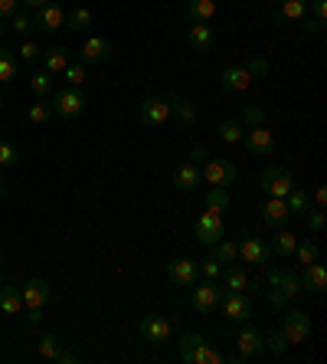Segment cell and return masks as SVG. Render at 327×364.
Returning <instances> with one entry per match:
<instances>
[{"label": "cell", "mask_w": 327, "mask_h": 364, "mask_svg": "<svg viewBox=\"0 0 327 364\" xmlns=\"http://www.w3.org/2000/svg\"><path fill=\"white\" fill-rule=\"evenodd\" d=\"M20 295H23V312H30V321L40 325V321H43V308H46V302H49L46 279H27L23 289H20Z\"/></svg>", "instance_id": "6da1fadb"}, {"label": "cell", "mask_w": 327, "mask_h": 364, "mask_svg": "<svg viewBox=\"0 0 327 364\" xmlns=\"http://www.w3.org/2000/svg\"><path fill=\"white\" fill-rule=\"evenodd\" d=\"M220 308H223L226 321H249L255 315V305L246 292H236V289H223L220 295Z\"/></svg>", "instance_id": "7a4b0ae2"}, {"label": "cell", "mask_w": 327, "mask_h": 364, "mask_svg": "<svg viewBox=\"0 0 327 364\" xmlns=\"http://www.w3.org/2000/svg\"><path fill=\"white\" fill-rule=\"evenodd\" d=\"M200 174H203V181L213 184V187H226L229 191V184H236V165L229 161V158H213L209 154L207 161H203V167H200Z\"/></svg>", "instance_id": "3957f363"}, {"label": "cell", "mask_w": 327, "mask_h": 364, "mask_svg": "<svg viewBox=\"0 0 327 364\" xmlns=\"http://www.w3.org/2000/svg\"><path fill=\"white\" fill-rule=\"evenodd\" d=\"M259 187H262V194H268V197L285 200L291 194V187H295V178H291L288 167H265L262 178H259Z\"/></svg>", "instance_id": "277c9868"}, {"label": "cell", "mask_w": 327, "mask_h": 364, "mask_svg": "<svg viewBox=\"0 0 327 364\" xmlns=\"http://www.w3.org/2000/svg\"><path fill=\"white\" fill-rule=\"evenodd\" d=\"M82 112H86V95H82V89L66 86V89H60L56 95H53V115L73 121V119H79Z\"/></svg>", "instance_id": "5b68a950"}, {"label": "cell", "mask_w": 327, "mask_h": 364, "mask_svg": "<svg viewBox=\"0 0 327 364\" xmlns=\"http://www.w3.org/2000/svg\"><path fill=\"white\" fill-rule=\"evenodd\" d=\"M220 295H223V289L216 286V279H196L194 289H190V308L200 312V315H209L216 305H220Z\"/></svg>", "instance_id": "8992f818"}, {"label": "cell", "mask_w": 327, "mask_h": 364, "mask_svg": "<svg viewBox=\"0 0 327 364\" xmlns=\"http://www.w3.org/2000/svg\"><path fill=\"white\" fill-rule=\"evenodd\" d=\"M196 240L207 243V246H213V243L223 240V210H213V207H207V210L196 217Z\"/></svg>", "instance_id": "52a82bcc"}, {"label": "cell", "mask_w": 327, "mask_h": 364, "mask_svg": "<svg viewBox=\"0 0 327 364\" xmlns=\"http://www.w3.org/2000/svg\"><path fill=\"white\" fill-rule=\"evenodd\" d=\"M33 27L40 33H60L66 27V7H60L56 0H49L43 7H36L33 14Z\"/></svg>", "instance_id": "ba28073f"}, {"label": "cell", "mask_w": 327, "mask_h": 364, "mask_svg": "<svg viewBox=\"0 0 327 364\" xmlns=\"http://www.w3.org/2000/svg\"><path fill=\"white\" fill-rule=\"evenodd\" d=\"M138 332H141V338L151 341V345H164V341H170L174 325H170V319H164V315H144L141 325H138Z\"/></svg>", "instance_id": "9c48e42d"}, {"label": "cell", "mask_w": 327, "mask_h": 364, "mask_svg": "<svg viewBox=\"0 0 327 364\" xmlns=\"http://www.w3.org/2000/svg\"><path fill=\"white\" fill-rule=\"evenodd\" d=\"M282 335L288 345L308 341V335H311V315H308V312H288L282 321Z\"/></svg>", "instance_id": "30bf717a"}, {"label": "cell", "mask_w": 327, "mask_h": 364, "mask_svg": "<svg viewBox=\"0 0 327 364\" xmlns=\"http://www.w3.org/2000/svg\"><path fill=\"white\" fill-rule=\"evenodd\" d=\"M268 256H272V250L259 236H246V240L239 243V263H246V266H265Z\"/></svg>", "instance_id": "8fae6325"}, {"label": "cell", "mask_w": 327, "mask_h": 364, "mask_svg": "<svg viewBox=\"0 0 327 364\" xmlns=\"http://www.w3.org/2000/svg\"><path fill=\"white\" fill-rule=\"evenodd\" d=\"M167 276L177 282V286H194L200 279V263L196 259H187V256H177L167 263Z\"/></svg>", "instance_id": "7c38bea8"}, {"label": "cell", "mask_w": 327, "mask_h": 364, "mask_svg": "<svg viewBox=\"0 0 327 364\" xmlns=\"http://www.w3.org/2000/svg\"><path fill=\"white\" fill-rule=\"evenodd\" d=\"M138 115H141L144 125H167V119H170V102L161 99V95H151V99L141 102Z\"/></svg>", "instance_id": "4fadbf2b"}, {"label": "cell", "mask_w": 327, "mask_h": 364, "mask_svg": "<svg viewBox=\"0 0 327 364\" xmlns=\"http://www.w3.org/2000/svg\"><path fill=\"white\" fill-rule=\"evenodd\" d=\"M242 141H246V148H249L255 158H265V154H272V148H275L272 132H268L265 125H252V128H246Z\"/></svg>", "instance_id": "5bb4252c"}, {"label": "cell", "mask_w": 327, "mask_h": 364, "mask_svg": "<svg viewBox=\"0 0 327 364\" xmlns=\"http://www.w3.org/2000/svg\"><path fill=\"white\" fill-rule=\"evenodd\" d=\"M236 345H239V358H242V361H252L255 354L265 351V335L259 332V328H242L236 338Z\"/></svg>", "instance_id": "9a60e30c"}, {"label": "cell", "mask_w": 327, "mask_h": 364, "mask_svg": "<svg viewBox=\"0 0 327 364\" xmlns=\"http://www.w3.org/2000/svg\"><path fill=\"white\" fill-rule=\"evenodd\" d=\"M301 289H308V292H314V295H321V292H327V266L317 259V263H311V266H301Z\"/></svg>", "instance_id": "2e32d148"}, {"label": "cell", "mask_w": 327, "mask_h": 364, "mask_svg": "<svg viewBox=\"0 0 327 364\" xmlns=\"http://www.w3.org/2000/svg\"><path fill=\"white\" fill-rule=\"evenodd\" d=\"M252 73L246 69V66H226L223 76H220V89L223 92H246L252 86Z\"/></svg>", "instance_id": "e0dca14e"}, {"label": "cell", "mask_w": 327, "mask_h": 364, "mask_svg": "<svg viewBox=\"0 0 327 364\" xmlns=\"http://www.w3.org/2000/svg\"><path fill=\"white\" fill-rule=\"evenodd\" d=\"M268 282H272V289H278L285 299L291 302V299H298L304 289H301V282H298V276L285 273V269H268Z\"/></svg>", "instance_id": "ac0fdd59"}, {"label": "cell", "mask_w": 327, "mask_h": 364, "mask_svg": "<svg viewBox=\"0 0 327 364\" xmlns=\"http://www.w3.org/2000/svg\"><path fill=\"white\" fill-rule=\"evenodd\" d=\"M174 184H177V191H196L200 184H203V174H200V165L194 161H183V165L174 167Z\"/></svg>", "instance_id": "d6986e66"}, {"label": "cell", "mask_w": 327, "mask_h": 364, "mask_svg": "<svg viewBox=\"0 0 327 364\" xmlns=\"http://www.w3.org/2000/svg\"><path fill=\"white\" fill-rule=\"evenodd\" d=\"M262 220H265L272 230L285 227V223L291 220V213H288V204H285L282 197H268L265 204H262Z\"/></svg>", "instance_id": "ffe728a7"}, {"label": "cell", "mask_w": 327, "mask_h": 364, "mask_svg": "<svg viewBox=\"0 0 327 364\" xmlns=\"http://www.w3.org/2000/svg\"><path fill=\"white\" fill-rule=\"evenodd\" d=\"M108 56H112V43H108L105 36H89V40L82 43V62H86V66L105 62Z\"/></svg>", "instance_id": "44dd1931"}, {"label": "cell", "mask_w": 327, "mask_h": 364, "mask_svg": "<svg viewBox=\"0 0 327 364\" xmlns=\"http://www.w3.org/2000/svg\"><path fill=\"white\" fill-rule=\"evenodd\" d=\"M40 62L46 66V73L49 76H62L66 73V66H69V49L66 46H49V49H43V56H40Z\"/></svg>", "instance_id": "7402d4cb"}, {"label": "cell", "mask_w": 327, "mask_h": 364, "mask_svg": "<svg viewBox=\"0 0 327 364\" xmlns=\"http://www.w3.org/2000/svg\"><path fill=\"white\" fill-rule=\"evenodd\" d=\"M308 14V0H278V10L272 14L275 23H295V20H304Z\"/></svg>", "instance_id": "603a6c76"}, {"label": "cell", "mask_w": 327, "mask_h": 364, "mask_svg": "<svg viewBox=\"0 0 327 364\" xmlns=\"http://www.w3.org/2000/svg\"><path fill=\"white\" fill-rule=\"evenodd\" d=\"M295 246H298V236L291 233V230H285V227L275 230V236H272V243H268V250H272L275 256H282V259L295 256Z\"/></svg>", "instance_id": "cb8c5ba5"}, {"label": "cell", "mask_w": 327, "mask_h": 364, "mask_svg": "<svg viewBox=\"0 0 327 364\" xmlns=\"http://www.w3.org/2000/svg\"><path fill=\"white\" fill-rule=\"evenodd\" d=\"M187 43L196 53H209L213 49V30H209L207 23H190L187 27Z\"/></svg>", "instance_id": "d4e9b609"}, {"label": "cell", "mask_w": 327, "mask_h": 364, "mask_svg": "<svg viewBox=\"0 0 327 364\" xmlns=\"http://www.w3.org/2000/svg\"><path fill=\"white\" fill-rule=\"evenodd\" d=\"M216 0H190L187 3V20L190 23H209L213 16H216Z\"/></svg>", "instance_id": "484cf974"}, {"label": "cell", "mask_w": 327, "mask_h": 364, "mask_svg": "<svg viewBox=\"0 0 327 364\" xmlns=\"http://www.w3.org/2000/svg\"><path fill=\"white\" fill-rule=\"evenodd\" d=\"M0 312H3V315H20V312H23L20 286H0Z\"/></svg>", "instance_id": "4316f807"}, {"label": "cell", "mask_w": 327, "mask_h": 364, "mask_svg": "<svg viewBox=\"0 0 327 364\" xmlns=\"http://www.w3.org/2000/svg\"><path fill=\"white\" fill-rule=\"evenodd\" d=\"M220 279L226 282V289H236V292H246V289H252V279L246 276V269H239V266H229L220 273Z\"/></svg>", "instance_id": "83f0119b"}, {"label": "cell", "mask_w": 327, "mask_h": 364, "mask_svg": "<svg viewBox=\"0 0 327 364\" xmlns=\"http://www.w3.org/2000/svg\"><path fill=\"white\" fill-rule=\"evenodd\" d=\"M167 102H170V112H177L180 121H187V125H194V121H196V108H194V102H190L187 95H177V92H174Z\"/></svg>", "instance_id": "f1b7e54d"}, {"label": "cell", "mask_w": 327, "mask_h": 364, "mask_svg": "<svg viewBox=\"0 0 327 364\" xmlns=\"http://www.w3.org/2000/svg\"><path fill=\"white\" fill-rule=\"evenodd\" d=\"M216 135H220V141H226V145H239V141H242V135H246V128H242V121L226 119V121H220Z\"/></svg>", "instance_id": "f546056e"}, {"label": "cell", "mask_w": 327, "mask_h": 364, "mask_svg": "<svg viewBox=\"0 0 327 364\" xmlns=\"http://www.w3.org/2000/svg\"><path fill=\"white\" fill-rule=\"evenodd\" d=\"M223 361H226V354L223 351H216L209 341H203V345L190 354V364H223Z\"/></svg>", "instance_id": "4dcf8cb0"}, {"label": "cell", "mask_w": 327, "mask_h": 364, "mask_svg": "<svg viewBox=\"0 0 327 364\" xmlns=\"http://www.w3.org/2000/svg\"><path fill=\"white\" fill-rule=\"evenodd\" d=\"M16 69H20V62L16 56L7 49V46H0V82H14L16 79Z\"/></svg>", "instance_id": "1f68e13d"}, {"label": "cell", "mask_w": 327, "mask_h": 364, "mask_svg": "<svg viewBox=\"0 0 327 364\" xmlns=\"http://www.w3.org/2000/svg\"><path fill=\"white\" fill-rule=\"evenodd\" d=\"M53 82H56V76H49L46 69H40V73H33L30 76V89L36 99H46L49 92H53Z\"/></svg>", "instance_id": "d6a6232c"}, {"label": "cell", "mask_w": 327, "mask_h": 364, "mask_svg": "<svg viewBox=\"0 0 327 364\" xmlns=\"http://www.w3.org/2000/svg\"><path fill=\"white\" fill-rule=\"evenodd\" d=\"M285 204H288V213H291V217H304V213H308V194H304L298 184L291 187V194L285 197Z\"/></svg>", "instance_id": "836d02e7"}, {"label": "cell", "mask_w": 327, "mask_h": 364, "mask_svg": "<svg viewBox=\"0 0 327 364\" xmlns=\"http://www.w3.org/2000/svg\"><path fill=\"white\" fill-rule=\"evenodd\" d=\"M27 119H30L33 125H46V121L53 119V106H49L46 99H36V102L27 108Z\"/></svg>", "instance_id": "e575fe53"}, {"label": "cell", "mask_w": 327, "mask_h": 364, "mask_svg": "<svg viewBox=\"0 0 327 364\" xmlns=\"http://www.w3.org/2000/svg\"><path fill=\"white\" fill-rule=\"evenodd\" d=\"M200 345H203V335H196V332L180 335V361L190 364V354H194V351L200 348Z\"/></svg>", "instance_id": "d590c367"}, {"label": "cell", "mask_w": 327, "mask_h": 364, "mask_svg": "<svg viewBox=\"0 0 327 364\" xmlns=\"http://www.w3.org/2000/svg\"><path fill=\"white\" fill-rule=\"evenodd\" d=\"M62 79H66L73 89H82V86H86V79H89L86 62H69V66H66V73H62Z\"/></svg>", "instance_id": "8d00e7d4"}, {"label": "cell", "mask_w": 327, "mask_h": 364, "mask_svg": "<svg viewBox=\"0 0 327 364\" xmlns=\"http://www.w3.org/2000/svg\"><path fill=\"white\" fill-rule=\"evenodd\" d=\"M213 256L220 259V263H236L239 259V243H233V240L213 243Z\"/></svg>", "instance_id": "74e56055"}, {"label": "cell", "mask_w": 327, "mask_h": 364, "mask_svg": "<svg viewBox=\"0 0 327 364\" xmlns=\"http://www.w3.org/2000/svg\"><path fill=\"white\" fill-rule=\"evenodd\" d=\"M66 27H73V30H89L92 27V10L89 7H75L73 14H66Z\"/></svg>", "instance_id": "f35d334b"}, {"label": "cell", "mask_w": 327, "mask_h": 364, "mask_svg": "<svg viewBox=\"0 0 327 364\" xmlns=\"http://www.w3.org/2000/svg\"><path fill=\"white\" fill-rule=\"evenodd\" d=\"M295 256H298V263H301V266H311V263H317V259H321V246H317V243H298Z\"/></svg>", "instance_id": "ab89813d"}, {"label": "cell", "mask_w": 327, "mask_h": 364, "mask_svg": "<svg viewBox=\"0 0 327 364\" xmlns=\"http://www.w3.org/2000/svg\"><path fill=\"white\" fill-rule=\"evenodd\" d=\"M207 207H213V210H229V191H226V187H209Z\"/></svg>", "instance_id": "60d3db41"}, {"label": "cell", "mask_w": 327, "mask_h": 364, "mask_svg": "<svg viewBox=\"0 0 327 364\" xmlns=\"http://www.w3.org/2000/svg\"><path fill=\"white\" fill-rule=\"evenodd\" d=\"M10 27H14L16 36H30L36 27H33V16L30 14H23V10H16L14 16H10Z\"/></svg>", "instance_id": "b9f144b4"}, {"label": "cell", "mask_w": 327, "mask_h": 364, "mask_svg": "<svg viewBox=\"0 0 327 364\" xmlns=\"http://www.w3.org/2000/svg\"><path fill=\"white\" fill-rule=\"evenodd\" d=\"M62 351V341L56 338V335H46V338H40V354H43L46 361H56V354Z\"/></svg>", "instance_id": "7bdbcfd3"}, {"label": "cell", "mask_w": 327, "mask_h": 364, "mask_svg": "<svg viewBox=\"0 0 327 364\" xmlns=\"http://www.w3.org/2000/svg\"><path fill=\"white\" fill-rule=\"evenodd\" d=\"M40 56H43V46L36 40H23L20 43V60L23 62H40Z\"/></svg>", "instance_id": "ee69618b"}, {"label": "cell", "mask_w": 327, "mask_h": 364, "mask_svg": "<svg viewBox=\"0 0 327 364\" xmlns=\"http://www.w3.org/2000/svg\"><path fill=\"white\" fill-rule=\"evenodd\" d=\"M20 165V151L10 141H0V167H16Z\"/></svg>", "instance_id": "f6af8a7d"}, {"label": "cell", "mask_w": 327, "mask_h": 364, "mask_svg": "<svg viewBox=\"0 0 327 364\" xmlns=\"http://www.w3.org/2000/svg\"><path fill=\"white\" fill-rule=\"evenodd\" d=\"M220 273H223V263L216 256H207L200 263V276H203V279H220Z\"/></svg>", "instance_id": "bcb514c9"}, {"label": "cell", "mask_w": 327, "mask_h": 364, "mask_svg": "<svg viewBox=\"0 0 327 364\" xmlns=\"http://www.w3.org/2000/svg\"><path fill=\"white\" fill-rule=\"evenodd\" d=\"M265 351H272L275 358H282L285 351H288V341H285V335H282V332L268 335V338H265Z\"/></svg>", "instance_id": "7dc6e473"}, {"label": "cell", "mask_w": 327, "mask_h": 364, "mask_svg": "<svg viewBox=\"0 0 327 364\" xmlns=\"http://www.w3.org/2000/svg\"><path fill=\"white\" fill-rule=\"evenodd\" d=\"M304 217H308V227H311V233H324L327 217H324V210H321V207H317V210H308Z\"/></svg>", "instance_id": "c3c4849f"}, {"label": "cell", "mask_w": 327, "mask_h": 364, "mask_svg": "<svg viewBox=\"0 0 327 364\" xmlns=\"http://www.w3.org/2000/svg\"><path fill=\"white\" fill-rule=\"evenodd\" d=\"M242 119H246V125H249V128H252V125H265V112H262L259 106H249Z\"/></svg>", "instance_id": "681fc988"}, {"label": "cell", "mask_w": 327, "mask_h": 364, "mask_svg": "<svg viewBox=\"0 0 327 364\" xmlns=\"http://www.w3.org/2000/svg\"><path fill=\"white\" fill-rule=\"evenodd\" d=\"M308 7H311V14L317 23H324V16H327V0H308Z\"/></svg>", "instance_id": "f907efd6"}, {"label": "cell", "mask_w": 327, "mask_h": 364, "mask_svg": "<svg viewBox=\"0 0 327 364\" xmlns=\"http://www.w3.org/2000/svg\"><path fill=\"white\" fill-rule=\"evenodd\" d=\"M20 10V0H0V20H10Z\"/></svg>", "instance_id": "816d5d0a"}, {"label": "cell", "mask_w": 327, "mask_h": 364, "mask_svg": "<svg viewBox=\"0 0 327 364\" xmlns=\"http://www.w3.org/2000/svg\"><path fill=\"white\" fill-rule=\"evenodd\" d=\"M268 305H272L275 312H282L285 305H288V299H285V295L278 292V289H272V292H268Z\"/></svg>", "instance_id": "f5cc1de1"}, {"label": "cell", "mask_w": 327, "mask_h": 364, "mask_svg": "<svg viewBox=\"0 0 327 364\" xmlns=\"http://www.w3.org/2000/svg\"><path fill=\"white\" fill-rule=\"evenodd\" d=\"M207 158H209L207 148H200V145H194V148H190V161H194V165H203Z\"/></svg>", "instance_id": "db71d44e"}, {"label": "cell", "mask_w": 327, "mask_h": 364, "mask_svg": "<svg viewBox=\"0 0 327 364\" xmlns=\"http://www.w3.org/2000/svg\"><path fill=\"white\" fill-rule=\"evenodd\" d=\"M246 69H249V73H252V76L259 79V76H265V69H268V66H265V60H252L249 66H246Z\"/></svg>", "instance_id": "11a10c76"}, {"label": "cell", "mask_w": 327, "mask_h": 364, "mask_svg": "<svg viewBox=\"0 0 327 364\" xmlns=\"http://www.w3.org/2000/svg\"><path fill=\"white\" fill-rule=\"evenodd\" d=\"M56 361H62V364H75V361H79V354H75V351H69V348H62L60 354H56Z\"/></svg>", "instance_id": "9f6ffc18"}, {"label": "cell", "mask_w": 327, "mask_h": 364, "mask_svg": "<svg viewBox=\"0 0 327 364\" xmlns=\"http://www.w3.org/2000/svg\"><path fill=\"white\" fill-rule=\"evenodd\" d=\"M314 204L324 210V204H327V187H317V194H314Z\"/></svg>", "instance_id": "6f0895ef"}, {"label": "cell", "mask_w": 327, "mask_h": 364, "mask_svg": "<svg viewBox=\"0 0 327 364\" xmlns=\"http://www.w3.org/2000/svg\"><path fill=\"white\" fill-rule=\"evenodd\" d=\"M20 3H27L30 10H36V7H43V3H49V0H20Z\"/></svg>", "instance_id": "680465c9"}, {"label": "cell", "mask_w": 327, "mask_h": 364, "mask_svg": "<svg viewBox=\"0 0 327 364\" xmlns=\"http://www.w3.org/2000/svg\"><path fill=\"white\" fill-rule=\"evenodd\" d=\"M308 30H311V33H321V30H324V23H317V20H311V23H308Z\"/></svg>", "instance_id": "91938a15"}, {"label": "cell", "mask_w": 327, "mask_h": 364, "mask_svg": "<svg viewBox=\"0 0 327 364\" xmlns=\"http://www.w3.org/2000/svg\"><path fill=\"white\" fill-rule=\"evenodd\" d=\"M0 194H3V167H0Z\"/></svg>", "instance_id": "94428289"}, {"label": "cell", "mask_w": 327, "mask_h": 364, "mask_svg": "<svg viewBox=\"0 0 327 364\" xmlns=\"http://www.w3.org/2000/svg\"><path fill=\"white\" fill-rule=\"evenodd\" d=\"M0 43H3V23H0Z\"/></svg>", "instance_id": "6125c7cd"}, {"label": "cell", "mask_w": 327, "mask_h": 364, "mask_svg": "<svg viewBox=\"0 0 327 364\" xmlns=\"http://www.w3.org/2000/svg\"><path fill=\"white\" fill-rule=\"evenodd\" d=\"M0 108H3V95H0Z\"/></svg>", "instance_id": "be15d7a7"}, {"label": "cell", "mask_w": 327, "mask_h": 364, "mask_svg": "<svg viewBox=\"0 0 327 364\" xmlns=\"http://www.w3.org/2000/svg\"><path fill=\"white\" fill-rule=\"evenodd\" d=\"M0 286H3V279H0Z\"/></svg>", "instance_id": "e7e4bbea"}, {"label": "cell", "mask_w": 327, "mask_h": 364, "mask_svg": "<svg viewBox=\"0 0 327 364\" xmlns=\"http://www.w3.org/2000/svg\"><path fill=\"white\" fill-rule=\"evenodd\" d=\"M0 259H3V253H0Z\"/></svg>", "instance_id": "03108f58"}]
</instances>
